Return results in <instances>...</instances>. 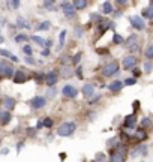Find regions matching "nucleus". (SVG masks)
Instances as JSON below:
<instances>
[{
    "instance_id": "6e6552de",
    "label": "nucleus",
    "mask_w": 153,
    "mask_h": 162,
    "mask_svg": "<svg viewBox=\"0 0 153 162\" xmlns=\"http://www.w3.org/2000/svg\"><path fill=\"white\" fill-rule=\"evenodd\" d=\"M62 9H63V12H65V15L68 18H74L75 17V9L72 6V2H63L62 3Z\"/></svg>"
},
{
    "instance_id": "bb28decb",
    "label": "nucleus",
    "mask_w": 153,
    "mask_h": 162,
    "mask_svg": "<svg viewBox=\"0 0 153 162\" xmlns=\"http://www.w3.org/2000/svg\"><path fill=\"white\" fill-rule=\"evenodd\" d=\"M50 27H51L50 21H44V23H42L41 26H38V29H39V30H48Z\"/></svg>"
},
{
    "instance_id": "cd10ccee",
    "label": "nucleus",
    "mask_w": 153,
    "mask_h": 162,
    "mask_svg": "<svg viewBox=\"0 0 153 162\" xmlns=\"http://www.w3.org/2000/svg\"><path fill=\"white\" fill-rule=\"evenodd\" d=\"M146 57L147 59H152L153 57V45H149L147 50H146Z\"/></svg>"
},
{
    "instance_id": "37998d69",
    "label": "nucleus",
    "mask_w": 153,
    "mask_h": 162,
    "mask_svg": "<svg viewBox=\"0 0 153 162\" xmlns=\"http://www.w3.org/2000/svg\"><path fill=\"white\" fill-rule=\"evenodd\" d=\"M144 69H146V72H150V71H152V63H150V62L144 63Z\"/></svg>"
},
{
    "instance_id": "49530a36",
    "label": "nucleus",
    "mask_w": 153,
    "mask_h": 162,
    "mask_svg": "<svg viewBox=\"0 0 153 162\" xmlns=\"http://www.w3.org/2000/svg\"><path fill=\"white\" fill-rule=\"evenodd\" d=\"M26 62H27L29 65H35V60H33V57H30V56L26 57Z\"/></svg>"
},
{
    "instance_id": "9b49d317",
    "label": "nucleus",
    "mask_w": 153,
    "mask_h": 162,
    "mask_svg": "<svg viewBox=\"0 0 153 162\" xmlns=\"http://www.w3.org/2000/svg\"><path fill=\"white\" fill-rule=\"evenodd\" d=\"M135 65H137V57H135V56H128V57L123 59V68H125L126 71L134 69Z\"/></svg>"
},
{
    "instance_id": "0eeeda50",
    "label": "nucleus",
    "mask_w": 153,
    "mask_h": 162,
    "mask_svg": "<svg viewBox=\"0 0 153 162\" xmlns=\"http://www.w3.org/2000/svg\"><path fill=\"white\" fill-rule=\"evenodd\" d=\"M27 78H29V75H27L26 69H23V68L14 72V83H17V84H23V83H26Z\"/></svg>"
},
{
    "instance_id": "a211bd4d",
    "label": "nucleus",
    "mask_w": 153,
    "mask_h": 162,
    "mask_svg": "<svg viewBox=\"0 0 153 162\" xmlns=\"http://www.w3.org/2000/svg\"><path fill=\"white\" fill-rule=\"evenodd\" d=\"M134 138L137 140V141H144L146 138H147V134H146V131L144 129H138L137 132H135V135H134Z\"/></svg>"
},
{
    "instance_id": "4be33fe9",
    "label": "nucleus",
    "mask_w": 153,
    "mask_h": 162,
    "mask_svg": "<svg viewBox=\"0 0 153 162\" xmlns=\"http://www.w3.org/2000/svg\"><path fill=\"white\" fill-rule=\"evenodd\" d=\"M102 12H104V14H111V12H113V5H111L110 2H105V3L102 5Z\"/></svg>"
},
{
    "instance_id": "4c0bfd02",
    "label": "nucleus",
    "mask_w": 153,
    "mask_h": 162,
    "mask_svg": "<svg viewBox=\"0 0 153 162\" xmlns=\"http://www.w3.org/2000/svg\"><path fill=\"white\" fill-rule=\"evenodd\" d=\"M135 83H137V81H135V78H128V80H125V83H123V84H125V86H134Z\"/></svg>"
},
{
    "instance_id": "c756f323",
    "label": "nucleus",
    "mask_w": 153,
    "mask_h": 162,
    "mask_svg": "<svg viewBox=\"0 0 153 162\" xmlns=\"http://www.w3.org/2000/svg\"><path fill=\"white\" fill-rule=\"evenodd\" d=\"M113 42H114V44H122V42H123V38H122V36H120L119 33H114Z\"/></svg>"
},
{
    "instance_id": "c9c22d12",
    "label": "nucleus",
    "mask_w": 153,
    "mask_h": 162,
    "mask_svg": "<svg viewBox=\"0 0 153 162\" xmlns=\"http://www.w3.org/2000/svg\"><path fill=\"white\" fill-rule=\"evenodd\" d=\"M23 51H24L27 56H30V54L33 53V50H32V47H30V45H24V47H23Z\"/></svg>"
},
{
    "instance_id": "393cba45",
    "label": "nucleus",
    "mask_w": 153,
    "mask_h": 162,
    "mask_svg": "<svg viewBox=\"0 0 153 162\" xmlns=\"http://www.w3.org/2000/svg\"><path fill=\"white\" fill-rule=\"evenodd\" d=\"M143 15H144L146 18L152 20V18H153V11H152V8H146V9L143 11Z\"/></svg>"
},
{
    "instance_id": "412c9836",
    "label": "nucleus",
    "mask_w": 153,
    "mask_h": 162,
    "mask_svg": "<svg viewBox=\"0 0 153 162\" xmlns=\"http://www.w3.org/2000/svg\"><path fill=\"white\" fill-rule=\"evenodd\" d=\"M0 54L5 56V57H8V59H11L12 62H18V57H17V56H14L12 53H9L8 50H2V48H0Z\"/></svg>"
},
{
    "instance_id": "72a5a7b5",
    "label": "nucleus",
    "mask_w": 153,
    "mask_h": 162,
    "mask_svg": "<svg viewBox=\"0 0 153 162\" xmlns=\"http://www.w3.org/2000/svg\"><path fill=\"white\" fill-rule=\"evenodd\" d=\"M134 153H143V155H147V147H146V146H140Z\"/></svg>"
},
{
    "instance_id": "6e6d98bb",
    "label": "nucleus",
    "mask_w": 153,
    "mask_h": 162,
    "mask_svg": "<svg viewBox=\"0 0 153 162\" xmlns=\"http://www.w3.org/2000/svg\"><path fill=\"white\" fill-rule=\"evenodd\" d=\"M2 41H3V39H2V36H0V42H2Z\"/></svg>"
},
{
    "instance_id": "c85d7f7f",
    "label": "nucleus",
    "mask_w": 153,
    "mask_h": 162,
    "mask_svg": "<svg viewBox=\"0 0 153 162\" xmlns=\"http://www.w3.org/2000/svg\"><path fill=\"white\" fill-rule=\"evenodd\" d=\"M83 32H84V29H83L81 26H77V27H75V36H77V38H81V36H83Z\"/></svg>"
},
{
    "instance_id": "de8ad7c7",
    "label": "nucleus",
    "mask_w": 153,
    "mask_h": 162,
    "mask_svg": "<svg viewBox=\"0 0 153 162\" xmlns=\"http://www.w3.org/2000/svg\"><path fill=\"white\" fill-rule=\"evenodd\" d=\"M132 71H134V75H135V77H140V75H141V71H140L138 68H134Z\"/></svg>"
},
{
    "instance_id": "4468645a",
    "label": "nucleus",
    "mask_w": 153,
    "mask_h": 162,
    "mask_svg": "<svg viewBox=\"0 0 153 162\" xmlns=\"http://www.w3.org/2000/svg\"><path fill=\"white\" fill-rule=\"evenodd\" d=\"M45 104H47V101H45V98H42V96H35V98L32 99V107L36 108V110L44 108Z\"/></svg>"
},
{
    "instance_id": "39448f33",
    "label": "nucleus",
    "mask_w": 153,
    "mask_h": 162,
    "mask_svg": "<svg viewBox=\"0 0 153 162\" xmlns=\"http://www.w3.org/2000/svg\"><path fill=\"white\" fill-rule=\"evenodd\" d=\"M129 23H131V26H132L134 29H137V30H143V29L146 27V23H144V20H143L140 15H132V17H129Z\"/></svg>"
},
{
    "instance_id": "a18cd8bd",
    "label": "nucleus",
    "mask_w": 153,
    "mask_h": 162,
    "mask_svg": "<svg viewBox=\"0 0 153 162\" xmlns=\"http://www.w3.org/2000/svg\"><path fill=\"white\" fill-rule=\"evenodd\" d=\"M80 57H81V53H77V54L74 56V59H72V62H74V63H78V60H80Z\"/></svg>"
},
{
    "instance_id": "aec40b11",
    "label": "nucleus",
    "mask_w": 153,
    "mask_h": 162,
    "mask_svg": "<svg viewBox=\"0 0 153 162\" xmlns=\"http://www.w3.org/2000/svg\"><path fill=\"white\" fill-rule=\"evenodd\" d=\"M122 87H123V83H122V81H119V80H117V81H113V83L108 86V89H110L111 92H119Z\"/></svg>"
},
{
    "instance_id": "58836bf2",
    "label": "nucleus",
    "mask_w": 153,
    "mask_h": 162,
    "mask_svg": "<svg viewBox=\"0 0 153 162\" xmlns=\"http://www.w3.org/2000/svg\"><path fill=\"white\" fill-rule=\"evenodd\" d=\"M15 41H17V42H23V41H27V36L21 33V35H18V36L15 38Z\"/></svg>"
},
{
    "instance_id": "5fc2aeb1",
    "label": "nucleus",
    "mask_w": 153,
    "mask_h": 162,
    "mask_svg": "<svg viewBox=\"0 0 153 162\" xmlns=\"http://www.w3.org/2000/svg\"><path fill=\"white\" fill-rule=\"evenodd\" d=\"M65 155H66V153H60V159H62V161H63V159H65V158H66V156H65Z\"/></svg>"
},
{
    "instance_id": "c03bdc74",
    "label": "nucleus",
    "mask_w": 153,
    "mask_h": 162,
    "mask_svg": "<svg viewBox=\"0 0 153 162\" xmlns=\"http://www.w3.org/2000/svg\"><path fill=\"white\" fill-rule=\"evenodd\" d=\"M77 77H78V78H83V68H81V66L77 68Z\"/></svg>"
},
{
    "instance_id": "f03ea898",
    "label": "nucleus",
    "mask_w": 153,
    "mask_h": 162,
    "mask_svg": "<svg viewBox=\"0 0 153 162\" xmlns=\"http://www.w3.org/2000/svg\"><path fill=\"white\" fill-rule=\"evenodd\" d=\"M126 156H128V152L125 147L119 146L113 150V155L110 158V162H125L126 161Z\"/></svg>"
},
{
    "instance_id": "20e7f679",
    "label": "nucleus",
    "mask_w": 153,
    "mask_h": 162,
    "mask_svg": "<svg viewBox=\"0 0 153 162\" xmlns=\"http://www.w3.org/2000/svg\"><path fill=\"white\" fill-rule=\"evenodd\" d=\"M140 45H141V42H140V38L137 35H131L128 38V41H126V48L129 51H132V53L138 51L140 50Z\"/></svg>"
},
{
    "instance_id": "8fccbe9b",
    "label": "nucleus",
    "mask_w": 153,
    "mask_h": 162,
    "mask_svg": "<svg viewBox=\"0 0 153 162\" xmlns=\"http://www.w3.org/2000/svg\"><path fill=\"white\" fill-rule=\"evenodd\" d=\"M41 54H42L44 57H47V56L50 54V50H48V48H45V50H42V53H41Z\"/></svg>"
},
{
    "instance_id": "473e14b6",
    "label": "nucleus",
    "mask_w": 153,
    "mask_h": 162,
    "mask_svg": "<svg viewBox=\"0 0 153 162\" xmlns=\"http://www.w3.org/2000/svg\"><path fill=\"white\" fill-rule=\"evenodd\" d=\"M62 75H63L65 78H68V77H71V75H72V71H71L69 68H66V66H65V68H63V72H62Z\"/></svg>"
},
{
    "instance_id": "dca6fc26",
    "label": "nucleus",
    "mask_w": 153,
    "mask_h": 162,
    "mask_svg": "<svg viewBox=\"0 0 153 162\" xmlns=\"http://www.w3.org/2000/svg\"><path fill=\"white\" fill-rule=\"evenodd\" d=\"M135 123H137V117H135V114H131V116H126V117H125V128L132 129V128L135 126Z\"/></svg>"
},
{
    "instance_id": "a878e982",
    "label": "nucleus",
    "mask_w": 153,
    "mask_h": 162,
    "mask_svg": "<svg viewBox=\"0 0 153 162\" xmlns=\"http://www.w3.org/2000/svg\"><path fill=\"white\" fill-rule=\"evenodd\" d=\"M17 26H18V27H30V26L26 23V20H24V18H21V17H20V18H17Z\"/></svg>"
},
{
    "instance_id": "1a4fd4ad",
    "label": "nucleus",
    "mask_w": 153,
    "mask_h": 162,
    "mask_svg": "<svg viewBox=\"0 0 153 162\" xmlns=\"http://www.w3.org/2000/svg\"><path fill=\"white\" fill-rule=\"evenodd\" d=\"M44 83H45L47 86L53 87V86L57 83V72L51 71V72H48V74H44Z\"/></svg>"
},
{
    "instance_id": "603ef678",
    "label": "nucleus",
    "mask_w": 153,
    "mask_h": 162,
    "mask_svg": "<svg viewBox=\"0 0 153 162\" xmlns=\"http://www.w3.org/2000/svg\"><path fill=\"white\" fill-rule=\"evenodd\" d=\"M138 105H140V102H138V101H135V102H134V111H137V110H138Z\"/></svg>"
},
{
    "instance_id": "a19ab883",
    "label": "nucleus",
    "mask_w": 153,
    "mask_h": 162,
    "mask_svg": "<svg viewBox=\"0 0 153 162\" xmlns=\"http://www.w3.org/2000/svg\"><path fill=\"white\" fill-rule=\"evenodd\" d=\"M35 78H36V81H38V83H44V75H42V74H36V75H35Z\"/></svg>"
},
{
    "instance_id": "3c124183",
    "label": "nucleus",
    "mask_w": 153,
    "mask_h": 162,
    "mask_svg": "<svg viewBox=\"0 0 153 162\" xmlns=\"http://www.w3.org/2000/svg\"><path fill=\"white\" fill-rule=\"evenodd\" d=\"M54 93H56V90H54V89L51 87V89L48 90V95H50V96H54Z\"/></svg>"
},
{
    "instance_id": "ea45409f",
    "label": "nucleus",
    "mask_w": 153,
    "mask_h": 162,
    "mask_svg": "<svg viewBox=\"0 0 153 162\" xmlns=\"http://www.w3.org/2000/svg\"><path fill=\"white\" fill-rule=\"evenodd\" d=\"M96 162H105V155H104V153H98Z\"/></svg>"
},
{
    "instance_id": "f8f14e48",
    "label": "nucleus",
    "mask_w": 153,
    "mask_h": 162,
    "mask_svg": "<svg viewBox=\"0 0 153 162\" xmlns=\"http://www.w3.org/2000/svg\"><path fill=\"white\" fill-rule=\"evenodd\" d=\"M2 107H3L5 111H11V110H14V108H15V99H14V98H9V96L3 98V101H2Z\"/></svg>"
},
{
    "instance_id": "b1692460",
    "label": "nucleus",
    "mask_w": 153,
    "mask_h": 162,
    "mask_svg": "<svg viewBox=\"0 0 153 162\" xmlns=\"http://www.w3.org/2000/svg\"><path fill=\"white\" fill-rule=\"evenodd\" d=\"M150 126H152V122H150V119H149V117H144V119L141 120V128H140V129L150 128Z\"/></svg>"
},
{
    "instance_id": "423d86ee",
    "label": "nucleus",
    "mask_w": 153,
    "mask_h": 162,
    "mask_svg": "<svg viewBox=\"0 0 153 162\" xmlns=\"http://www.w3.org/2000/svg\"><path fill=\"white\" fill-rule=\"evenodd\" d=\"M0 75L5 78H12L14 77V68L11 65H8L6 62L0 63Z\"/></svg>"
},
{
    "instance_id": "ddd939ff",
    "label": "nucleus",
    "mask_w": 153,
    "mask_h": 162,
    "mask_svg": "<svg viewBox=\"0 0 153 162\" xmlns=\"http://www.w3.org/2000/svg\"><path fill=\"white\" fill-rule=\"evenodd\" d=\"M62 93H63L66 98H75V96L78 95L77 89H75L74 86H69V84H66V86L62 89Z\"/></svg>"
},
{
    "instance_id": "7c9ffc66",
    "label": "nucleus",
    "mask_w": 153,
    "mask_h": 162,
    "mask_svg": "<svg viewBox=\"0 0 153 162\" xmlns=\"http://www.w3.org/2000/svg\"><path fill=\"white\" fill-rule=\"evenodd\" d=\"M32 39H33V42H36V44H39V45H45V39H42V38H39V36H32Z\"/></svg>"
},
{
    "instance_id": "7ed1b4c3",
    "label": "nucleus",
    "mask_w": 153,
    "mask_h": 162,
    "mask_svg": "<svg viewBox=\"0 0 153 162\" xmlns=\"http://www.w3.org/2000/svg\"><path fill=\"white\" fill-rule=\"evenodd\" d=\"M119 72V63L117 62H110L102 68V75L104 77H113Z\"/></svg>"
},
{
    "instance_id": "f704fd0d",
    "label": "nucleus",
    "mask_w": 153,
    "mask_h": 162,
    "mask_svg": "<svg viewBox=\"0 0 153 162\" xmlns=\"http://www.w3.org/2000/svg\"><path fill=\"white\" fill-rule=\"evenodd\" d=\"M8 6H11L12 9H18V8H20V2H17V0H12V2L8 3Z\"/></svg>"
},
{
    "instance_id": "79ce46f5",
    "label": "nucleus",
    "mask_w": 153,
    "mask_h": 162,
    "mask_svg": "<svg viewBox=\"0 0 153 162\" xmlns=\"http://www.w3.org/2000/svg\"><path fill=\"white\" fill-rule=\"evenodd\" d=\"M44 6H45V8H48V9H51V8L54 6V2H51V0H48V2H45V3H44Z\"/></svg>"
},
{
    "instance_id": "2f4dec72",
    "label": "nucleus",
    "mask_w": 153,
    "mask_h": 162,
    "mask_svg": "<svg viewBox=\"0 0 153 162\" xmlns=\"http://www.w3.org/2000/svg\"><path fill=\"white\" fill-rule=\"evenodd\" d=\"M42 126H45V128H51V126H53V120L48 119V117L44 119V120H42Z\"/></svg>"
},
{
    "instance_id": "864d4df0",
    "label": "nucleus",
    "mask_w": 153,
    "mask_h": 162,
    "mask_svg": "<svg viewBox=\"0 0 153 162\" xmlns=\"http://www.w3.org/2000/svg\"><path fill=\"white\" fill-rule=\"evenodd\" d=\"M9 152V149H5V150H2V152H0V155H6Z\"/></svg>"
},
{
    "instance_id": "9d476101",
    "label": "nucleus",
    "mask_w": 153,
    "mask_h": 162,
    "mask_svg": "<svg viewBox=\"0 0 153 162\" xmlns=\"http://www.w3.org/2000/svg\"><path fill=\"white\" fill-rule=\"evenodd\" d=\"M113 27V21L111 20H101L99 23H98V33L99 35H102V33H105L108 29H111Z\"/></svg>"
},
{
    "instance_id": "f257e3e1",
    "label": "nucleus",
    "mask_w": 153,
    "mask_h": 162,
    "mask_svg": "<svg viewBox=\"0 0 153 162\" xmlns=\"http://www.w3.org/2000/svg\"><path fill=\"white\" fill-rule=\"evenodd\" d=\"M75 128L77 126H75L74 122H66V123H63V125H60L57 128V135H60V137H71L74 134Z\"/></svg>"
},
{
    "instance_id": "6ab92c4d",
    "label": "nucleus",
    "mask_w": 153,
    "mask_h": 162,
    "mask_svg": "<svg viewBox=\"0 0 153 162\" xmlns=\"http://www.w3.org/2000/svg\"><path fill=\"white\" fill-rule=\"evenodd\" d=\"M72 6H74V9L77 11H81V9H84L86 6H87V2L86 0H77V2H72Z\"/></svg>"
},
{
    "instance_id": "e433bc0d",
    "label": "nucleus",
    "mask_w": 153,
    "mask_h": 162,
    "mask_svg": "<svg viewBox=\"0 0 153 162\" xmlns=\"http://www.w3.org/2000/svg\"><path fill=\"white\" fill-rule=\"evenodd\" d=\"M101 20H102V18H101V15H99V14H92V21H95V23L98 24Z\"/></svg>"
},
{
    "instance_id": "5701e85b",
    "label": "nucleus",
    "mask_w": 153,
    "mask_h": 162,
    "mask_svg": "<svg viewBox=\"0 0 153 162\" xmlns=\"http://www.w3.org/2000/svg\"><path fill=\"white\" fill-rule=\"evenodd\" d=\"M65 38H66V30H62V32H60V36H59V48L63 47V44H65Z\"/></svg>"
},
{
    "instance_id": "09e8293b",
    "label": "nucleus",
    "mask_w": 153,
    "mask_h": 162,
    "mask_svg": "<svg viewBox=\"0 0 153 162\" xmlns=\"http://www.w3.org/2000/svg\"><path fill=\"white\" fill-rule=\"evenodd\" d=\"M27 131H29V135H36V129L35 128H29Z\"/></svg>"
},
{
    "instance_id": "f3484780",
    "label": "nucleus",
    "mask_w": 153,
    "mask_h": 162,
    "mask_svg": "<svg viewBox=\"0 0 153 162\" xmlns=\"http://www.w3.org/2000/svg\"><path fill=\"white\" fill-rule=\"evenodd\" d=\"M93 92H95L93 84H84V86H83V95H84L86 98H90V96L93 95Z\"/></svg>"
},
{
    "instance_id": "2eb2a0df",
    "label": "nucleus",
    "mask_w": 153,
    "mask_h": 162,
    "mask_svg": "<svg viewBox=\"0 0 153 162\" xmlns=\"http://www.w3.org/2000/svg\"><path fill=\"white\" fill-rule=\"evenodd\" d=\"M11 113L9 111H5L3 108H0V125H8L11 122Z\"/></svg>"
}]
</instances>
